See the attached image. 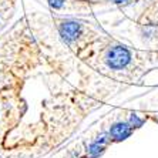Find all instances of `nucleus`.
Returning a JSON list of instances; mask_svg holds the SVG:
<instances>
[{
    "mask_svg": "<svg viewBox=\"0 0 158 158\" xmlns=\"http://www.w3.org/2000/svg\"><path fill=\"white\" fill-rule=\"evenodd\" d=\"M132 131H134V127L128 121H117L111 124L108 137H110V141H123L128 138Z\"/></svg>",
    "mask_w": 158,
    "mask_h": 158,
    "instance_id": "f03ea898",
    "label": "nucleus"
},
{
    "mask_svg": "<svg viewBox=\"0 0 158 158\" xmlns=\"http://www.w3.org/2000/svg\"><path fill=\"white\" fill-rule=\"evenodd\" d=\"M148 52H138L130 48L124 44L107 37V43L100 47L98 61L100 66H96L94 70L110 77L114 81H132L138 78V64L140 61L150 56Z\"/></svg>",
    "mask_w": 158,
    "mask_h": 158,
    "instance_id": "f257e3e1",
    "label": "nucleus"
}]
</instances>
